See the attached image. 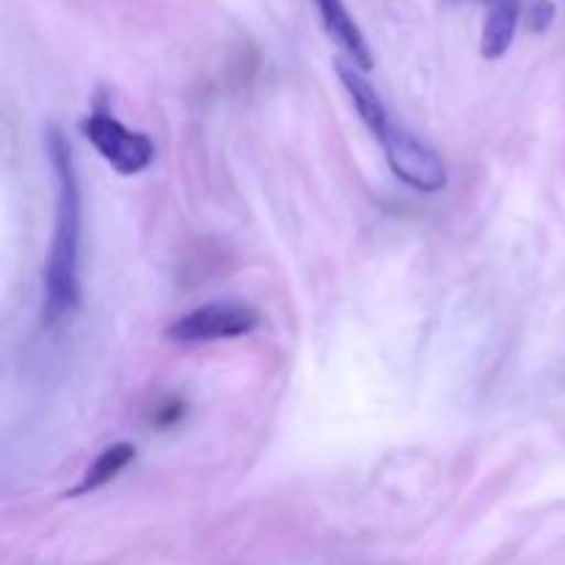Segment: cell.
<instances>
[{"instance_id": "cell-2", "label": "cell", "mask_w": 565, "mask_h": 565, "mask_svg": "<svg viewBox=\"0 0 565 565\" xmlns=\"http://www.w3.org/2000/svg\"><path fill=\"white\" fill-rule=\"evenodd\" d=\"M373 136L384 147V158L390 163L392 174L406 182L412 191L439 193L447 185V166L434 149L419 141L412 130L397 125L392 116H386L381 125L373 127Z\"/></svg>"}, {"instance_id": "cell-3", "label": "cell", "mask_w": 565, "mask_h": 565, "mask_svg": "<svg viewBox=\"0 0 565 565\" xmlns=\"http://www.w3.org/2000/svg\"><path fill=\"white\" fill-rule=\"evenodd\" d=\"M263 323L257 309L243 301H213L193 312L182 315L166 329V337L180 345H202V342L237 340L252 334Z\"/></svg>"}, {"instance_id": "cell-7", "label": "cell", "mask_w": 565, "mask_h": 565, "mask_svg": "<svg viewBox=\"0 0 565 565\" xmlns=\"http://www.w3.org/2000/svg\"><path fill=\"white\" fill-rule=\"evenodd\" d=\"M132 458H136V447L127 445V441L108 447V450L99 452V456L94 458L92 467H88L86 475L81 478V483L70 491V497H83L88 494V491H97L103 489V486H108L110 480L119 478V475L130 467Z\"/></svg>"}, {"instance_id": "cell-8", "label": "cell", "mask_w": 565, "mask_h": 565, "mask_svg": "<svg viewBox=\"0 0 565 565\" xmlns=\"http://www.w3.org/2000/svg\"><path fill=\"white\" fill-rule=\"evenodd\" d=\"M555 17H557L555 0H533L527 9V28L533 33H544L546 28L555 22Z\"/></svg>"}, {"instance_id": "cell-6", "label": "cell", "mask_w": 565, "mask_h": 565, "mask_svg": "<svg viewBox=\"0 0 565 565\" xmlns=\"http://www.w3.org/2000/svg\"><path fill=\"white\" fill-rule=\"evenodd\" d=\"M519 28V0H494L486 17L483 36H480V55L489 61H500L511 50Z\"/></svg>"}, {"instance_id": "cell-1", "label": "cell", "mask_w": 565, "mask_h": 565, "mask_svg": "<svg viewBox=\"0 0 565 565\" xmlns=\"http://www.w3.org/2000/svg\"><path fill=\"white\" fill-rule=\"evenodd\" d=\"M47 158L55 182V221L44 268V323H55L81 301V185L58 127L47 130Z\"/></svg>"}, {"instance_id": "cell-10", "label": "cell", "mask_w": 565, "mask_h": 565, "mask_svg": "<svg viewBox=\"0 0 565 565\" xmlns=\"http://www.w3.org/2000/svg\"><path fill=\"white\" fill-rule=\"evenodd\" d=\"M475 3H489L491 6V3H494V0H475Z\"/></svg>"}, {"instance_id": "cell-5", "label": "cell", "mask_w": 565, "mask_h": 565, "mask_svg": "<svg viewBox=\"0 0 565 565\" xmlns=\"http://www.w3.org/2000/svg\"><path fill=\"white\" fill-rule=\"evenodd\" d=\"M315 6H318V14L323 20L326 31L345 50L351 64L359 66L362 72L373 70V53H370L367 39H364L362 28L351 17V11L345 9V3L342 0H315Z\"/></svg>"}, {"instance_id": "cell-4", "label": "cell", "mask_w": 565, "mask_h": 565, "mask_svg": "<svg viewBox=\"0 0 565 565\" xmlns=\"http://www.w3.org/2000/svg\"><path fill=\"white\" fill-rule=\"evenodd\" d=\"M83 136L92 141L105 163H110L125 177L141 174L154 160V143L149 141V136L130 130L116 116L103 114V110L83 121Z\"/></svg>"}, {"instance_id": "cell-9", "label": "cell", "mask_w": 565, "mask_h": 565, "mask_svg": "<svg viewBox=\"0 0 565 565\" xmlns=\"http://www.w3.org/2000/svg\"><path fill=\"white\" fill-rule=\"evenodd\" d=\"M180 414H182V403L171 401L169 408L158 412V419H154V425H174L177 419H180Z\"/></svg>"}]
</instances>
